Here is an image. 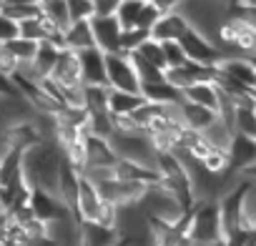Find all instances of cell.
I'll return each instance as SVG.
<instances>
[{
  "label": "cell",
  "instance_id": "44dd1931",
  "mask_svg": "<svg viewBox=\"0 0 256 246\" xmlns=\"http://www.w3.org/2000/svg\"><path fill=\"white\" fill-rule=\"evenodd\" d=\"M40 10H43V16H48L53 23H58L63 30H68L70 23H73L66 0H40Z\"/></svg>",
  "mask_w": 256,
  "mask_h": 246
},
{
  "label": "cell",
  "instance_id": "484cf974",
  "mask_svg": "<svg viewBox=\"0 0 256 246\" xmlns=\"http://www.w3.org/2000/svg\"><path fill=\"white\" fill-rule=\"evenodd\" d=\"M8 48L13 50V56L18 58V63H20V66H30V63L36 60V56H38V48H40V43H33V40L18 38V40H13Z\"/></svg>",
  "mask_w": 256,
  "mask_h": 246
},
{
  "label": "cell",
  "instance_id": "8992f818",
  "mask_svg": "<svg viewBox=\"0 0 256 246\" xmlns=\"http://www.w3.org/2000/svg\"><path fill=\"white\" fill-rule=\"evenodd\" d=\"M60 88H76V86H86L83 80V63H80V56L78 53H70V50H63L58 63H56V70L50 76Z\"/></svg>",
  "mask_w": 256,
  "mask_h": 246
},
{
  "label": "cell",
  "instance_id": "e575fe53",
  "mask_svg": "<svg viewBox=\"0 0 256 246\" xmlns=\"http://www.w3.org/2000/svg\"><path fill=\"white\" fill-rule=\"evenodd\" d=\"M148 3H151L154 8H158L161 16H166V13H176L184 0H148Z\"/></svg>",
  "mask_w": 256,
  "mask_h": 246
},
{
  "label": "cell",
  "instance_id": "30bf717a",
  "mask_svg": "<svg viewBox=\"0 0 256 246\" xmlns=\"http://www.w3.org/2000/svg\"><path fill=\"white\" fill-rule=\"evenodd\" d=\"M66 50L70 53H88L96 50V36L90 20H73L70 28L66 30Z\"/></svg>",
  "mask_w": 256,
  "mask_h": 246
},
{
  "label": "cell",
  "instance_id": "ac0fdd59",
  "mask_svg": "<svg viewBox=\"0 0 256 246\" xmlns=\"http://www.w3.org/2000/svg\"><path fill=\"white\" fill-rule=\"evenodd\" d=\"M146 103L144 96L138 93H123V90H110L108 98V110L110 116H134L141 106Z\"/></svg>",
  "mask_w": 256,
  "mask_h": 246
},
{
  "label": "cell",
  "instance_id": "e0dca14e",
  "mask_svg": "<svg viewBox=\"0 0 256 246\" xmlns=\"http://www.w3.org/2000/svg\"><path fill=\"white\" fill-rule=\"evenodd\" d=\"M181 113H184V123H186V128H191V131H198V134H204L211 123L218 118L214 110H208V108H201V106H194V103H181Z\"/></svg>",
  "mask_w": 256,
  "mask_h": 246
},
{
  "label": "cell",
  "instance_id": "603a6c76",
  "mask_svg": "<svg viewBox=\"0 0 256 246\" xmlns=\"http://www.w3.org/2000/svg\"><path fill=\"white\" fill-rule=\"evenodd\" d=\"M254 106L236 108V116H234V131H236V136L256 138V110H254Z\"/></svg>",
  "mask_w": 256,
  "mask_h": 246
},
{
  "label": "cell",
  "instance_id": "4316f807",
  "mask_svg": "<svg viewBox=\"0 0 256 246\" xmlns=\"http://www.w3.org/2000/svg\"><path fill=\"white\" fill-rule=\"evenodd\" d=\"M18 70H20V63L13 56V50L8 46H0V76L8 78V80H16Z\"/></svg>",
  "mask_w": 256,
  "mask_h": 246
},
{
  "label": "cell",
  "instance_id": "3957f363",
  "mask_svg": "<svg viewBox=\"0 0 256 246\" xmlns=\"http://www.w3.org/2000/svg\"><path fill=\"white\" fill-rule=\"evenodd\" d=\"M181 46H184V50H186V56H188L191 63L216 66V68H218V63H221V50H218V46H216L214 40L204 38V36L196 33V30H188L186 38L181 40Z\"/></svg>",
  "mask_w": 256,
  "mask_h": 246
},
{
  "label": "cell",
  "instance_id": "7402d4cb",
  "mask_svg": "<svg viewBox=\"0 0 256 246\" xmlns=\"http://www.w3.org/2000/svg\"><path fill=\"white\" fill-rule=\"evenodd\" d=\"M201 166L214 174V176H228L234 174V166H231V154L228 151H218V148H211V154L201 161Z\"/></svg>",
  "mask_w": 256,
  "mask_h": 246
},
{
  "label": "cell",
  "instance_id": "8d00e7d4",
  "mask_svg": "<svg viewBox=\"0 0 256 246\" xmlns=\"http://www.w3.org/2000/svg\"><path fill=\"white\" fill-rule=\"evenodd\" d=\"M236 6H244V8H256V0H236Z\"/></svg>",
  "mask_w": 256,
  "mask_h": 246
},
{
  "label": "cell",
  "instance_id": "5b68a950",
  "mask_svg": "<svg viewBox=\"0 0 256 246\" xmlns=\"http://www.w3.org/2000/svg\"><path fill=\"white\" fill-rule=\"evenodd\" d=\"M103 206H106V198L100 196L98 186L83 176V178H80V194H78V208H76V218H78L80 224H83V221H96V224H98Z\"/></svg>",
  "mask_w": 256,
  "mask_h": 246
},
{
  "label": "cell",
  "instance_id": "7c38bea8",
  "mask_svg": "<svg viewBox=\"0 0 256 246\" xmlns=\"http://www.w3.org/2000/svg\"><path fill=\"white\" fill-rule=\"evenodd\" d=\"M80 246H120V234L118 228L96 224V221H83L80 224Z\"/></svg>",
  "mask_w": 256,
  "mask_h": 246
},
{
  "label": "cell",
  "instance_id": "4dcf8cb0",
  "mask_svg": "<svg viewBox=\"0 0 256 246\" xmlns=\"http://www.w3.org/2000/svg\"><path fill=\"white\" fill-rule=\"evenodd\" d=\"M20 38L33 40V43H46V28H43V20H40V18H33V20L20 23Z\"/></svg>",
  "mask_w": 256,
  "mask_h": 246
},
{
  "label": "cell",
  "instance_id": "8fae6325",
  "mask_svg": "<svg viewBox=\"0 0 256 246\" xmlns=\"http://www.w3.org/2000/svg\"><path fill=\"white\" fill-rule=\"evenodd\" d=\"M30 208H33V214H36L40 221H46V224H50V221L63 218V216L70 214L58 196L46 194V191H33V196H30Z\"/></svg>",
  "mask_w": 256,
  "mask_h": 246
},
{
  "label": "cell",
  "instance_id": "7a4b0ae2",
  "mask_svg": "<svg viewBox=\"0 0 256 246\" xmlns=\"http://www.w3.org/2000/svg\"><path fill=\"white\" fill-rule=\"evenodd\" d=\"M106 68H108V88L110 90H123V93H138L141 96V80L134 70V63L126 53H113L106 56Z\"/></svg>",
  "mask_w": 256,
  "mask_h": 246
},
{
  "label": "cell",
  "instance_id": "9c48e42d",
  "mask_svg": "<svg viewBox=\"0 0 256 246\" xmlns=\"http://www.w3.org/2000/svg\"><path fill=\"white\" fill-rule=\"evenodd\" d=\"M80 63H83V80L86 86H96V88H108V68H106V53L88 50L80 53Z\"/></svg>",
  "mask_w": 256,
  "mask_h": 246
},
{
  "label": "cell",
  "instance_id": "83f0119b",
  "mask_svg": "<svg viewBox=\"0 0 256 246\" xmlns=\"http://www.w3.org/2000/svg\"><path fill=\"white\" fill-rule=\"evenodd\" d=\"M164 56H166V68H181L188 63V56L181 43H164Z\"/></svg>",
  "mask_w": 256,
  "mask_h": 246
},
{
  "label": "cell",
  "instance_id": "52a82bcc",
  "mask_svg": "<svg viewBox=\"0 0 256 246\" xmlns=\"http://www.w3.org/2000/svg\"><path fill=\"white\" fill-rule=\"evenodd\" d=\"M191 30V26L186 23V18L181 13H166L158 18V23L151 28V38L164 43H181L186 38V33Z\"/></svg>",
  "mask_w": 256,
  "mask_h": 246
},
{
  "label": "cell",
  "instance_id": "2e32d148",
  "mask_svg": "<svg viewBox=\"0 0 256 246\" xmlns=\"http://www.w3.org/2000/svg\"><path fill=\"white\" fill-rule=\"evenodd\" d=\"M201 136L206 138V144H208L211 148H218V151H231V144H234V138H236V131H234L231 123H226V120L216 118V120L211 123V126H208Z\"/></svg>",
  "mask_w": 256,
  "mask_h": 246
},
{
  "label": "cell",
  "instance_id": "d4e9b609",
  "mask_svg": "<svg viewBox=\"0 0 256 246\" xmlns=\"http://www.w3.org/2000/svg\"><path fill=\"white\" fill-rule=\"evenodd\" d=\"M144 60H148V63H154L156 68H161V70H166V56H164V46L158 43V40H154V38H148L146 43H141L138 46V50H136Z\"/></svg>",
  "mask_w": 256,
  "mask_h": 246
},
{
  "label": "cell",
  "instance_id": "ba28073f",
  "mask_svg": "<svg viewBox=\"0 0 256 246\" xmlns=\"http://www.w3.org/2000/svg\"><path fill=\"white\" fill-rule=\"evenodd\" d=\"M218 70L228 80L238 83L241 88L256 90V66H254V60H248V58H228V60L218 63Z\"/></svg>",
  "mask_w": 256,
  "mask_h": 246
},
{
  "label": "cell",
  "instance_id": "ffe728a7",
  "mask_svg": "<svg viewBox=\"0 0 256 246\" xmlns=\"http://www.w3.org/2000/svg\"><path fill=\"white\" fill-rule=\"evenodd\" d=\"M128 58H131V63H134V70H136V76H138V80H141V88H144V86H151V83H161V80H164V73H166V70L156 68V66H154V63H148V60H144L138 53H131Z\"/></svg>",
  "mask_w": 256,
  "mask_h": 246
},
{
  "label": "cell",
  "instance_id": "74e56055",
  "mask_svg": "<svg viewBox=\"0 0 256 246\" xmlns=\"http://www.w3.org/2000/svg\"><path fill=\"white\" fill-rule=\"evenodd\" d=\"M3 8H6V0H0V13H3Z\"/></svg>",
  "mask_w": 256,
  "mask_h": 246
},
{
  "label": "cell",
  "instance_id": "d6a6232c",
  "mask_svg": "<svg viewBox=\"0 0 256 246\" xmlns=\"http://www.w3.org/2000/svg\"><path fill=\"white\" fill-rule=\"evenodd\" d=\"M63 106L66 108H80V110H86V86L63 88Z\"/></svg>",
  "mask_w": 256,
  "mask_h": 246
},
{
  "label": "cell",
  "instance_id": "277c9868",
  "mask_svg": "<svg viewBox=\"0 0 256 246\" xmlns=\"http://www.w3.org/2000/svg\"><path fill=\"white\" fill-rule=\"evenodd\" d=\"M90 26H93V36H96V48L106 56H113V53H123L120 50V36H123V28L118 26L116 16L113 18H90Z\"/></svg>",
  "mask_w": 256,
  "mask_h": 246
},
{
  "label": "cell",
  "instance_id": "5bb4252c",
  "mask_svg": "<svg viewBox=\"0 0 256 246\" xmlns=\"http://www.w3.org/2000/svg\"><path fill=\"white\" fill-rule=\"evenodd\" d=\"M116 164H118V156H116L110 141L88 136V168H113Z\"/></svg>",
  "mask_w": 256,
  "mask_h": 246
},
{
  "label": "cell",
  "instance_id": "d590c367",
  "mask_svg": "<svg viewBox=\"0 0 256 246\" xmlns=\"http://www.w3.org/2000/svg\"><path fill=\"white\" fill-rule=\"evenodd\" d=\"M246 181H251V184H256V166H251V168H246L244 174H241Z\"/></svg>",
  "mask_w": 256,
  "mask_h": 246
},
{
  "label": "cell",
  "instance_id": "836d02e7",
  "mask_svg": "<svg viewBox=\"0 0 256 246\" xmlns=\"http://www.w3.org/2000/svg\"><path fill=\"white\" fill-rule=\"evenodd\" d=\"M120 3L123 0H93V10H96L93 18H113Z\"/></svg>",
  "mask_w": 256,
  "mask_h": 246
},
{
  "label": "cell",
  "instance_id": "f1b7e54d",
  "mask_svg": "<svg viewBox=\"0 0 256 246\" xmlns=\"http://www.w3.org/2000/svg\"><path fill=\"white\" fill-rule=\"evenodd\" d=\"M113 128H116V136H141L144 134L134 116H113Z\"/></svg>",
  "mask_w": 256,
  "mask_h": 246
},
{
  "label": "cell",
  "instance_id": "cb8c5ba5",
  "mask_svg": "<svg viewBox=\"0 0 256 246\" xmlns=\"http://www.w3.org/2000/svg\"><path fill=\"white\" fill-rule=\"evenodd\" d=\"M108 98H110V88L86 86V110H88V113L108 110Z\"/></svg>",
  "mask_w": 256,
  "mask_h": 246
},
{
  "label": "cell",
  "instance_id": "f546056e",
  "mask_svg": "<svg viewBox=\"0 0 256 246\" xmlns=\"http://www.w3.org/2000/svg\"><path fill=\"white\" fill-rule=\"evenodd\" d=\"M18 38H20V26L6 13H0V46H10Z\"/></svg>",
  "mask_w": 256,
  "mask_h": 246
},
{
  "label": "cell",
  "instance_id": "d6986e66",
  "mask_svg": "<svg viewBox=\"0 0 256 246\" xmlns=\"http://www.w3.org/2000/svg\"><path fill=\"white\" fill-rule=\"evenodd\" d=\"M141 96H144L148 103H156V106H168V103H178V100H181V93H178L176 88H171L166 80L144 86V88H141Z\"/></svg>",
  "mask_w": 256,
  "mask_h": 246
},
{
  "label": "cell",
  "instance_id": "6da1fadb",
  "mask_svg": "<svg viewBox=\"0 0 256 246\" xmlns=\"http://www.w3.org/2000/svg\"><path fill=\"white\" fill-rule=\"evenodd\" d=\"M234 10V0H184L176 13L186 18L191 30L208 40H218V28Z\"/></svg>",
  "mask_w": 256,
  "mask_h": 246
},
{
  "label": "cell",
  "instance_id": "4fadbf2b",
  "mask_svg": "<svg viewBox=\"0 0 256 246\" xmlns=\"http://www.w3.org/2000/svg\"><path fill=\"white\" fill-rule=\"evenodd\" d=\"M231 166L236 174H244L246 168L256 166V138L248 136H236L231 144Z\"/></svg>",
  "mask_w": 256,
  "mask_h": 246
},
{
  "label": "cell",
  "instance_id": "f35d334b",
  "mask_svg": "<svg viewBox=\"0 0 256 246\" xmlns=\"http://www.w3.org/2000/svg\"><path fill=\"white\" fill-rule=\"evenodd\" d=\"M254 66H256V60H254Z\"/></svg>",
  "mask_w": 256,
  "mask_h": 246
},
{
  "label": "cell",
  "instance_id": "1f68e13d",
  "mask_svg": "<svg viewBox=\"0 0 256 246\" xmlns=\"http://www.w3.org/2000/svg\"><path fill=\"white\" fill-rule=\"evenodd\" d=\"M66 3H68V10H70L73 20H90L96 16L93 0H66Z\"/></svg>",
  "mask_w": 256,
  "mask_h": 246
},
{
  "label": "cell",
  "instance_id": "9a60e30c",
  "mask_svg": "<svg viewBox=\"0 0 256 246\" xmlns=\"http://www.w3.org/2000/svg\"><path fill=\"white\" fill-rule=\"evenodd\" d=\"M181 98L186 103H194V106H201V108H208L216 113L218 108V86L216 83H196L191 88H186L181 93Z\"/></svg>",
  "mask_w": 256,
  "mask_h": 246
}]
</instances>
